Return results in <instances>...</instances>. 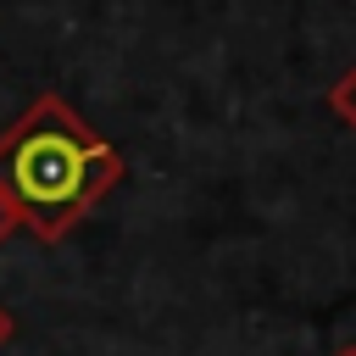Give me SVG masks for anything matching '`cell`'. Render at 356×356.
<instances>
[{"instance_id":"1","label":"cell","mask_w":356,"mask_h":356,"mask_svg":"<svg viewBox=\"0 0 356 356\" xmlns=\"http://www.w3.org/2000/svg\"><path fill=\"white\" fill-rule=\"evenodd\" d=\"M122 184V156L100 139L56 89H44L0 134V195L17 206L22 228L61 245L111 189Z\"/></svg>"},{"instance_id":"2","label":"cell","mask_w":356,"mask_h":356,"mask_svg":"<svg viewBox=\"0 0 356 356\" xmlns=\"http://www.w3.org/2000/svg\"><path fill=\"white\" fill-rule=\"evenodd\" d=\"M328 111H334V117L356 134V61H350V67L339 72V83L328 89Z\"/></svg>"},{"instance_id":"3","label":"cell","mask_w":356,"mask_h":356,"mask_svg":"<svg viewBox=\"0 0 356 356\" xmlns=\"http://www.w3.org/2000/svg\"><path fill=\"white\" fill-rule=\"evenodd\" d=\"M11 234H22V217H17V206H11L6 195H0V245H6Z\"/></svg>"},{"instance_id":"4","label":"cell","mask_w":356,"mask_h":356,"mask_svg":"<svg viewBox=\"0 0 356 356\" xmlns=\"http://www.w3.org/2000/svg\"><path fill=\"white\" fill-rule=\"evenodd\" d=\"M11 334H17V317H11V312H6V300H0V350L11 345Z\"/></svg>"},{"instance_id":"5","label":"cell","mask_w":356,"mask_h":356,"mask_svg":"<svg viewBox=\"0 0 356 356\" xmlns=\"http://www.w3.org/2000/svg\"><path fill=\"white\" fill-rule=\"evenodd\" d=\"M334 356H356V345H339V350H334Z\"/></svg>"}]
</instances>
